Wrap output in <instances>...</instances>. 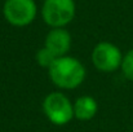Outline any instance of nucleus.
I'll return each instance as SVG.
<instances>
[{
    "label": "nucleus",
    "mask_w": 133,
    "mask_h": 132,
    "mask_svg": "<svg viewBox=\"0 0 133 132\" xmlns=\"http://www.w3.org/2000/svg\"><path fill=\"white\" fill-rule=\"evenodd\" d=\"M45 48L49 49L56 57L66 56L71 48L70 33L63 27H53L45 38Z\"/></svg>",
    "instance_id": "obj_6"
},
{
    "label": "nucleus",
    "mask_w": 133,
    "mask_h": 132,
    "mask_svg": "<svg viewBox=\"0 0 133 132\" xmlns=\"http://www.w3.org/2000/svg\"><path fill=\"white\" fill-rule=\"evenodd\" d=\"M49 78L53 84L62 89H72L79 87L85 78L84 65L69 56L57 57L48 69Z\"/></svg>",
    "instance_id": "obj_1"
},
{
    "label": "nucleus",
    "mask_w": 133,
    "mask_h": 132,
    "mask_svg": "<svg viewBox=\"0 0 133 132\" xmlns=\"http://www.w3.org/2000/svg\"><path fill=\"white\" fill-rule=\"evenodd\" d=\"M56 58H57V57H56L49 49H46L45 47L42 48V49H39L38 53H36V61H38V64H39L42 67L49 69L50 65L54 62Z\"/></svg>",
    "instance_id": "obj_8"
},
{
    "label": "nucleus",
    "mask_w": 133,
    "mask_h": 132,
    "mask_svg": "<svg viewBox=\"0 0 133 132\" xmlns=\"http://www.w3.org/2000/svg\"><path fill=\"white\" fill-rule=\"evenodd\" d=\"M92 62L94 67L103 73H112L122 66L123 56L120 49L112 43L101 42L92 52Z\"/></svg>",
    "instance_id": "obj_5"
},
{
    "label": "nucleus",
    "mask_w": 133,
    "mask_h": 132,
    "mask_svg": "<svg viewBox=\"0 0 133 132\" xmlns=\"http://www.w3.org/2000/svg\"><path fill=\"white\" fill-rule=\"evenodd\" d=\"M76 7L74 0H44L42 16L50 27H65L75 17Z\"/></svg>",
    "instance_id": "obj_2"
},
{
    "label": "nucleus",
    "mask_w": 133,
    "mask_h": 132,
    "mask_svg": "<svg viewBox=\"0 0 133 132\" xmlns=\"http://www.w3.org/2000/svg\"><path fill=\"white\" fill-rule=\"evenodd\" d=\"M3 13L10 25L22 27L35 20L38 8L34 0H5Z\"/></svg>",
    "instance_id": "obj_4"
},
{
    "label": "nucleus",
    "mask_w": 133,
    "mask_h": 132,
    "mask_svg": "<svg viewBox=\"0 0 133 132\" xmlns=\"http://www.w3.org/2000/svg\"><path fill=\"white\" fill-rule=\"evenodd\" d=\"M97 110V101L92 96H80L74 102V117L79 121H90Z\"/></svg>",
    "instance_id": "obj_7"
},
{
    "label": "nucleus",
    "mask_w": 133,
    "mask_h": 132,
    "mask_svg": "<svg viewBox=\"0 0 133 132\" xmlns=\"http://www.w3.org/2000/svg\"><path fill=\"white\" fill-rule=\"evenodd\" d=\"M122 71L129 80H133V49H131L124 57L122 62Z\"/></svg>",
    "instance_id": "obj_9"
},
{
    "label": "nucleus",
    "mask_w": 133,
    "mask_h": 132,
    "mask_svg": "<svg viewBox=\"0 0 133 132\" xmlns=\"http://www.w3.org/2000/svg\"><path fill=\"white\" fill-rule=\"evenodd\" d=\"M43 110L46 118L57 126L67 124L74 118V105L61 92H53L45 97Z\"/></svg>",
    "instance_id": "obj_3"
}]
</instances>
